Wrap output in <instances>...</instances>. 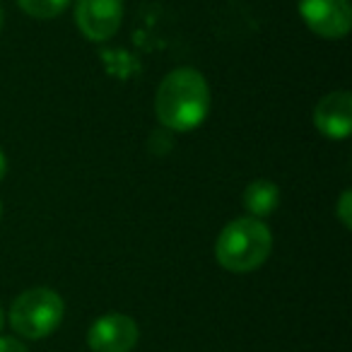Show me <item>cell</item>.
I'll return each mask as SVG.
<instances>
[{"label": "cell", "instance_id": "9c48e42d", "mask_svg": "<svg viewBox=\"0 0 352 352\" xmlns=\"http://www.w3.org/2000/svg\"><path fill=\"white\" fill-rule=\"evenodd\" d=\"M70 0H17V6L36 20H54L68 8Z\"/></svg>", "mask_w": 352, "mask_h": 352}, {"label": "cell", "instance_id": "3957f363", "mask_svg": "<svg viewBox=\"0 0 352 352\" xmlns=\"http://www.w3.org/2000/svg\"><path fill=\"white\" fill-rule=\"evenodd\" d=\"M65 302L49 287H32L22 292L10 307V326L17 336L41 340L60 326Z\"/></svg>", "mask_w": 352, "mask_h": 352}, {"label": "cell", "instance_id": "52a82bcc", "mask_svg": "<svg viewBox=\"0 0 352 352\" xmlns=\"http://www.w3.org/2000/svg\"><path fill=\"white\" fill-rule=\"evenodd\" d=\"M314 123L328 140H345L352 131V94L338 89L318 99L314 109Z\"/></svg>", "mask_w": 352, "mask_h": 352}, {"label": "cell", "instance_id": "7a4b0ae2", "mask_svg": "<svg viewBox=\"0 0 352 352\" xmlns=\"http://www.w3.org/2000/svg\"><path fill=\"white\" fill-rule=\"evenodd\" d=\"M273 251L270 227L258 217L232 220L215 241V258L230 273H251L268 261Z\"/></svg>", "mask_w": 352, "mask_h": 352}, {"label": "cell", "instance_id": "5b68a950", "mask_svg": "<svg viewBox=\"0 0 352 352\" xmlns=\"http://www.w3.org/2000/svg\"><path fill=\"white\" fill-rule=\"evenodd\" d=\"M123 0H78L75 22L89 41H107L121 30Z\"/></svg>", "mask_w": 352, "mask_h": 352}, {"label": "cell", "instance_id": "6da1fadb", "mask_svg": "<svg viewBox=\"0 0 352 352\" xmlns=\"http://www.w3.org/2000/svg\"><path fill=\"white\" fill-rule=\"evenodd\" d=\"M210 111V87L196 68H176L160 82L155 113L169 131L186 133L198 128Z\"/></svg>", "mask_w": 352, "mask_h": 352}, {"label": "cell", "instance_id": "5bb4252c", "mask_svg": "<svg viewBox=\"0 0 352 352\" xmlns=\"http://www.w3.org/2000/svg\"><path fill=\"white\" fill-rule=\"evenodd\" d=\"M0 217H3V201H0Z\"/></svg>", "mask_w": 352, "mask_h": 352}, {"label": "cell", "instance_id": "7c38bea8", "mask_svg": "<svg viewBox=\"0 0 352 352\" xmlns=\"http://www.w3.org/2000/svg\"><path fill=\"white\" fill-rule=\"evenodd\" d=\"M8 171V160H6V152L0 150V182H3V176Z\"/></svg>", "mask_w": 352, "mask_h": 352}, {"label": "cell", "instance_id": "8fae6325", "mask_svg": "<svg viewBox=\"0 0 352 352\" xmlns=\"http://www.w3.org/2000/svg\"><path fill=\"white\" fill-rule=\"evenodd\" d=\"M0 352H30V350L17 338H0Z\"/></svg>", "mask_w": 352, "mask_h": 352}, {"label": "cell", "instance_id": "30bf717a", "mask_svg": "<svg viewBox=\"0 0 352 352\" xmlns=\"http://www.w3.org/2000/svg\"><path fill=\"white\" fill-rule=\"evenodd\" d=\"M338 217H340L345 230H352V191L350 188H345L340 201H338Z\"/></svg>", "mask_w": 352, "mask_h": 352}, {"label": "cell", "instance_id": "9a60e30c", "mask_svg": "<svg viewBox=\"0 0 352 352\" xmlns=\"http://www.w3.org/2000/svg\"><path fill=\"white\" fill-rule=\"evenodd\" d=\"M0 326H3V314H0Z\"/></svg>", "mask_w": 352, "mask_h": 352}, {"label": "cell", "instance_id": "ba28073f", "mask_svg": "<svg viewBox=\"0 0 352 352\" xmlns=\"http://www.w3.org/2000/svg\"><path fill=\"white\" fill-rule=\"evenodd\" d=\"M280 206V188L268 179H256L244 191V208L251 217H268Z\"/></svg>", "mask_w": 352, "mask_h": 352}, {"label": "cell", "instance_id": "8992f818", "mask_svg": "<svg viewBox=\"0 0 352 352\" xmlns=\"http://www.w3.org/2000/svg\"><path fill=\"white\" fill-rule=\"evenodd\" d=\"M138 323L126 314H107L97 318L87 331V345L92 352H133L138 345Z\"/></svg>", "mask_w": 352, "mask_h": 352}, {"label": "cell", "instance_id": "4fadbf2b", "mask_svg": "<svg viewBox=\"0 0 352 352\" xmlns=\"http://www.w3.org/2000/svg\"><path fill=\"white\" fill-rule=\"evenodd\" d=\"M3 25H6V12H3V8H0V32H3Z\"/></svg>", "mask_w": 352, "mask_h": 352}, {"label": "cell", "instance_id": "277c9868", "mask_svg": "<svg viewBox=\"0 0 352 352\" xmlns=\"http://www.w3.org/2000/svg\"><path fill=\"white\" fill-rule=\"evenodd\" d=\"M299 15L323 39H342L352 27L350 0H299Z\"/></svg>", "mask_w": 352, "mask_h": 352}]
</instances>
